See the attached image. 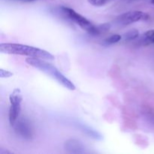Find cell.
<instances>
[{
    "instance_id": "1",
    "label": "cell",
    "mask_w": 154,
    "mask_h": 154,
    "mask_svg": "<svg viewBox=\"0 0 154 154\" xmlns=\"http://www.w3.org/2000/svg\"><path fill=\"white\" fill-rule=\"evenodd\" d=\"M0 51L8 54L26 56L32 58H38L45 60H54V57L48 51L29 45L16 43H2Z\"/></svg>"
},
{
    "instance_id": "2",
    "label": "cell",
    "mask_w": 154,
    "mask_h": 154,
    "mask_svg": "<svg viewBox=\"0 0 154 154\" xmlns=\"http://www.w3.org/2000/svg\"><path fill=\"white\" fill-rule=\"evenodd\" d=\"M27 64L35 69H39L43 72L44 73L50 75L52 78L55 79L59 84H61L65 88L69 90H75V86L69 78H66L62 72H60L55 66L51 65V63H48L46 60H42L38 58H32V57H28L26 60Z\"/></svg>"
},
{
    "instance_id": "3",
    "label": "cell",
    "mask_w": 154,
    "mask_h": 154,
    "mask_svg": "<svg viewBox=\"0 0 154 154\" xmlns=\"http://www.w3.org/2000/svg\"><path fill=\"white\" fill-rule=\"evenodd\" d=\"M61 10L64 13V14L66 15L71 20L73 21L77 25L79 26L81 28H82L88 34L96 36L99 35L101 33L99 26H96L95 25H93L89 20H87L84 16L75 11L74 9L65 7V6H62Z\"/></svg>"
},
{
    "instance_id": "4",
    "label": "cell",
    "mask_w": 154,
    "mask_h": 154,
    "mask_svg": "<svg viewBox=\"0 0 154 154\" xmlns=\"http://www.w3.org/2000/svg\"><path fill=\"white\" fill-rule=\"evenodd\" d=\"M11 106L9 109V123L11 126H14L19 118L21 111V102L23 96L20 89H15L9 96Z\"/></svg>"
},
{
    "instance_id": "5",
    "label": "cell",
    "mask_w": 154,
    "mask_h": 154,
    "mask_svg": "<svg viewBox=\"0 0 154 154\" xmlns=\"http://www.w3.org/2000/svg\"><path fill=\"white\" fill-rule=\"evenodd\" d=\"M149 18L150 15L146 12L132 11L119 15L118 17L116 19V23L120 26H128L140 20H147Z\"/></svg>"
},
{
    "instance_id": "6",
    "label": "cell",
    "mask_w": 154,
    "mask_h": 154,
    "mask_svg": "<svg viewBox=\"0 0 154 154\" xmlns=\"http://www.w3.org/2000/svg\"><path fill=\"white\" fill-rule=\"evenodd\" d=\"M14 130L17 135L25 140H29L32 136L31 125L26 119H19L14 124Z\"/></svg>"
},
{
    "instance_id": "7",
    "label": "cell",
    "mask_w": 154,
    "mask_h": 154,
    "mask_svg": "<svg viewBox=\"0 0 154 154\" xmlns=\"http://www.w3.org/2000/svg\"><path fill=\"white\" fill-rule=\"evenodd\" d=\"M64 149L69 153H85V147L81 141L77 139H69L64 144Z\"/></svg>"
},
{
    "instance_id": "8",
    "label": "cell",
    "mask_w": 154,
    "mask_h": 154,
    "mask_svg": "<svg viewBox=\"0 0 154 154\" xmlns=\"http://www.w3.org/2000/svg\"><path fill=\"white\" fill-rule=\"evenodd\" d=\"M78 126L81 129V131H82L84 133H85L86 135H88L90 138H94V139L96 140H101L102 138L101 134H99L97 131L90 128V126H87L84 124H78Z\"/></svg>"
},
{
    "instance_id": "9",
    "label": "cell",
    "mask_w": 154,
    "mask_h": 154,
    "mask_svg": "<svg viewBox=\"0 0 154 154\" xmlns=\"http://www.w3.org/2000/svg\"><path fill=\"white\" fill-rule=\"evenodd\" d=\"M141 42L144 45L154 44V29L148 30L147 32H146L141 38Z\"/></svg>"
},
{
    "instance_id": "10",
    "label": "cell",
    "mask_w": 154,
    "mask_h": 154,
    "mask_svg": "<svg viewBox=\"0 0 154 154\" xmlns=\"http://www.w3.org/2000/svg\"><path fill=\"white\" fill-rule=\"evenodd\" d=\"M138 36H139V31L138 30L131 29L128 31L127 32L125 33L123 37L126 42H130V41L138 38Z\"/></svg>"
},
{
    "instance_id": "11",
    "label": "cell",
    "mask_w": 154,
    "mask_h": 154,
    "mask_svg": "<svg viewBox=\"0 0 154 154\" xmlns=\"http://www.w3.org/2000/svg\"><path fill=\"white\" fill-rule=\"evenodd\" d=\"M122 39V36L119 34H114L110 35L109 37L106 38L104 40L103 44L105 45H111L117 43Z\"/></svg>"
},
{
    "instance_id": "12",
    "label": "cell",
    "mask_w": 154,
    "mask_h": 154,
    "mask_svg": "<svg viewBox=\"0 0 154 154\" xmlns=\"http://www.w3.org/2000/svg\"><path fill=\"white\" fill-rule=\"evenodd\" d=\"M90 5L96 7H102L105 5L110 2V0H87Z\"/></svg>"
},
{
    "instance_id": "13",
    "label": "cell",
    "mask_w": 154,
    "mask_h": 154,
    "mask_svg": "<svg viewBox=\"0 0 154 154\" xmlns=\"http://www.w3.org/2000/svg\"><path fill=\"white\" fill-rule=\"evenodd\" d=\"M14 75V74L12 72H9L8 70H5V69H0V77L2 78H8L12 77Z\"/></svg>"
},
{
    "instance_id": "14",
    "label": "cell",
    "mask_w": 154,
    "mask_h": 154,
    "mask_svg": "<svg viewBox=\"0 0 154 154\" xmlns=\"http://www.w3.org/2000/svg\"><path fill=\"white\" fill-rule=\"evenodd\" d=\"M14 1H19V2H31L37 1V0H14Z\"/></svg>"
},
{
    "instance_id": "15",
    "label": "cell",
    "mask_w": 154,
    "mask_h": 154,
    "mask_svg": "<svg viewBox=\"0 0 154 154\" xmlns=\"http://www.w3.org/2000/svg\"><path fill=\"white\" fill-rule=\"evenodd\" d=\"M151 2H152V4L154 5V0H151Z\"/></svg>"
}]
</instances>
